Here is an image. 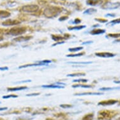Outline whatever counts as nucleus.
<instances>
[{
    "label": "nucleus",
    "instance_id": "obj_5",
    "mask_svg": "<svg viewBox=\"0 0 120 120\" xmlns=\"http://www.w3.org/2000/svg\"><path fill=\"white\" fill-rule=\"evenodd\" d=\"M39 7L35 4H31V5H26L22 7V10L23 11L28 12V13H34L38 11Z\"/></svg>",
    "mask_w": 120,
    "mask_h": 120
},
{
    "label": "nucleus",
    "instance_id": "obj_35",
    "mask_svg": "<svg viewBox=\"0 0 120 120\" xmlns=\"http://www.w3.org/2000/svg\"><path fill=\"white\" fill-rule=\"evenodd\" d=\"M65 43V41H59V42H57V43H55L54 44H53V46H56L57 45H60V44H62V43Z\"/></svg>",
    "mask_w": 120,
    "mask_h": 120
},
{
    "label": "nucleus",
    "instance_id": "obj_4",
    "mask_svg": "<svg viewBox=\"0 0 120 120\" xmlns=\"http://www.w3.org/2000/svg\"><path fill=\"white\" fill-rule=\"evenodd\" d=\"M120 6V2H107L106 3L102 6V8L103 9H106V10H114L116 8H119Z\"/></svg>",
    "mask_w": 120,
    "mask_h": 120
},
{
    "label": "nucleus",
    "instance_id": "obj_34",
    "mask_svg": "<svg viewBox=\"0 0 120 120\" xmlns=\"http://www.w3.org/2000/svg\"><path fill=\"white\" fill-rule=\"evenodd\" d=\"M93 41H84L82 43V45H88V44H91V43H93Z\"/></svg>",
    "mask_w": 120,
    "mask_h": 120
},
{
    "label": "nucleus",
    "instance_id": "obj_28",
    "mask_svg": "<svg viewBox=\"0 0 120 120\" xmlns=\"http://www.w3.org/2000/svg\"><path fill=\"white\" fill-rule=\"evenodd\" d=\"M120 23V18H118V19H116V20H114L110 22L109 23V24H111L112 25H116V24Z\"/></svg>",
    "mask_w": 120,
    "mask_h": 120
},
{
    "label": "nucleus",
    "instance_id": "obj_17",
    "mask_svg": "<svg viewBox=\"0 0 120 120\" xmlns=\"http://www.w3.org/2000/svg\"><path fill=\"white\" fill-rule=\"evenodd\" d=\"M52 38L54 41H61L65 39V37H63L60 35H53L52 36Z\"/></svg>",
    "mask_w": 120,
    "mask_h": 120
},
{
    "label": "nucleus",
    "instance_id": "obj_2",
    "mask_svg": "<svg viewBox=\"0 0 120 120\" xmlns=\"http://www.w3.org/2000/svg\"><path fill=\"white\" fill-rule=\"evenodd\" d=\"M60 11L61 10L60 8L51 6V7L47 8L45 10L44 13H45V15L48 18H52V17L57 16Z\"/></svg>",
    "mask_w": 120,
    "mask_h": 120
},
{
    "label": "nucleus",
    "instance_id": "obj_45",
    "mask_svg": "<svg viewBox=\"0 0 120 120\" xmlns=\"http://www.w3.org/2000/svg\"><path fill=\"white\" fill-rule=\"evenodd\" d=\"M0 120H4V119H3V118H0Z\"/></svg>",
    "mask_w": 120,
    "mask_h": 120
},
{
    "label": "nucleus",
    "instance_id": "obj_41",
    "mask_svg": "<svg viewBox=\"0 0 120 120\" xmlns=\"http://www.w3.org/2000/svg\"><path fill=\"white\" fill-rule=\"evenodd\" d=\"M8 109V108L7 107H4V108H0V111H4Z\"/></svg>",
    "mask_w": 120,
    "mask_h": 120
},
{
    "label": "nucleus",
    "instance_id": "obj_20",
    "mask_svg": "<svg viewBox=\"0 0 120 120\" xmlns=\"http://www.w3.org/2000/svg\"><path fill=\"white\" fill-rule=\"evenodd\" d=\"M86 26H72V27H69L68 29L69 30H80L83 28H84Z\"/></svg>",
    "mask_w": 120,
    "mask_h": 120
},
{
    "label": "nucleus",
    "instance_id": "obj_47",
    "mask_svg": "<svg viewBox=\"0 0 120 120\" xmlns=\"http://www.w3.org/2000/svg\"><path fill=\"white\" fill-rule=\"evenodd\" d=\"M0 103H1V102H0Z\"/></svg>",
    "mask_w": 120,
    "mask_h": 120
},
{
    "label": "nucleus",
    "instance_id": "obj_18",
    "mask_svg": "<svg viewBox=\"0 0 120 120\" xmlns=\"http://www.w3.org/2000/svg\"><path fill=\"white\" fill-rule=\"evenodd\" d=\"M97 10L94 9V8H89V9H87L86 11L83 12L84 14H87V15H93V14L96 13Z\"/></svg>",
    "mask_w": 120,
    "mask_h": 120
},
{
    "label": "nucleus",
    "instance_id": "obj_23",
    "mask_svg": "<svg viewBox=\"0 0 120 120\" xmlns=\"http://www.w3.org/2000/svg\"><path fill=\"white\" fill-rule=\"evenodd\" d=\"M84 73H76V74H71L67 75V77H79V76H84Z\"/></svg>",
    "mask_w": 120,
    "mask_h": 120
},
{
    "label": "nucleus",
    "instance_id": "obj_13",
    "mask_svg": "<svg viewBox=\"0 0 120 120\" xmlns=\"http://www.w3.org/2000/svg\"><path fill=\"white\" fill-rule=\"evenodd\" d=\"M41 65H46L43 64L41 63L40 62H38V64H27V65H24L22 66H20L18 67L19 69H23V68H27L29 67H34V66H41Z\"/></svg>",
    "mask_w": 120,
    "mask_h": 120
},
{
    "label": "nucleus",
    "instance_id": "obj_44",
    "mask_svg": "<svg viewBox=\"0 0 120 120\" xmlns=\"http://www.w3.org/2000/svg\"><path fill=\"white\" fill-rule=\"evenodd\" d=\"M46 120H53L52 119H50V118H48V119H47Z\"/></svg>",
    "mask_w": 120,
    "mask_h": 120
},
{
    "label": "nucleus",
    "instance_id": "obj_46",
    "mask_svg": "<svg viewBox=\"0 0 120 120\" xmlns=\"http://www.w3.org/2000/svg\"><path fill=\"white\" fill-rule=\"evenodd\" d=\"M120 120V118H118V119H117V120Z\"/></svg>",
    "mask_w": 120,
    "mask_h": 120
},
{
    "label": "nucleus",
    "instance_id": "obj_15",
    "mask_svg": "<svg viewBox=\"0 0 120 120\" xmlns=\"http://www.w3.org/2000/svg\"><path fill=\"white\" fill-rule=\"evenodd\" d=\"M10 13L6 11H3L0 10V18H8L10 16Z\"/></svg>",
    "mask_w": 120,
    "mask_h": 120
},
{
    "label": "nucleus",
    "instance_id": "obj_25",
    "mask_svg": "<svg viewBox=\"0 0 120 120\" xmlns=\"http://www.w3.org/2000/svg\"><path fill=\"white\" fill-rule=\"evenodd\" d=\"M120 87H102L99 89L100 91H109V90H113V89H120Z\"/></svg>",
    "mask_w": 120,
    "mask_h": 120
},
{
    "label": "nucleus",
    "instance_id": "obj_43",
    "mask_svg": "<svg viewBox=\"0 0 120 120\" xmlns=\"http://www.w3.org/2000/svg\"><path fill=\"white\" fill-rule=\"evenodd\" d=\"M114 43H115V42H120V40H115V41H114Z\"/></svg>",
    "mask_w": 120,
    "mask_h": 120
},
{
    "label": "nucleus",
    "instance_id": "obj_31",
    "mask_svg": "<svg viewBox=\"0 0 120 120\" xmlns=\"http://www.w3.org/2000/svg\"><path fill=\"white\" fill-rule=\"evenodd\" d=\"M60 106L62 108H72V106L70 105V104H61V105H60Z\"/></svg>",
    "mask_w": 120,
    "mask_h": 120
},
{
    "label": "nucleus",
    "instance_id": "obj_22",
    "mask_svg": "<svg viewBox=\"0 0 120 120\" xmlns=\"http://www.w3.org/2000/svg\"><path fill=\"white\" fill-rule=\"evenodd\" d=\"M93 62H69L68 64H93Z\"/></svg>",
    "mask_w": 120,
    "mask_h": 120
},
{
    "label": "nucleus",
    "instance_id": "obj_1",
    "mask_svg": "<svg viewBox=\"0 0 120 120\" xmlns=\"http://www.w3.org/2000/svg\"><path fill=\"white\" fill-rule=\"evenodd\" d=\"M118 114V112L116 111L104 110L98 112V118L99 120H110L116 116Z\"/></svg>",
    "mask_w": 120,
    "mask_h": 120
},
{
    "label": "nucleus",
    "instance_id": "obj_29",
    "mask_svg": "<svg viewBox=\"0 0 120 120\" xmlns=\"http://www.w3.org/2000/svg\"><path fill=\"white\" fill-rule=\"evenodd\" d=\"M108 37L111 38H119L120 37V34H108Z\"/></svg>",
    "mask_w": 120,
    "mask_h": 120
},
{
    "label": "nucleus",
    "instance_id": "obj_33",
    "mask_svg": "<svg viewBox=\"0 0 120 120\" xmlns=\"http://www.w3.org/2000/svg\"><path fill=\"white\" fill-rule=\"evenodd\" d=\"M40 93H33V94H29L26 95V96H38Z\"/></svg>",
    "mask_w": 120,
    "mask_h": 120
},
{
    "label": "nucleus",
    "instance_id": "obj_19",
    "mask_svg": "<svg viewBox=\"0 0 120 120\" xmlns=\"http://www.w3.org/2000/svg\"><path fill=\"white\" fill-rule=\"evenodd\" d=\"M94 118V114L93 113H89L85 115L82 118V120H93Z\"/></svg>",
    "mask_w": 120,
    "mask_h": 120
},
{
    "label": "nucleus",
    "instance_id": "obj_8",
    "mask_svg": "<svg viewBox=\"0 0 120 120\" xmlns=\"http://www.w3.org/2000/svg\"><path fill=\"white\" fill-rule=\"evenodd\" d=\"M118 101L114 99H110V100L103 101H101L98 103V105H102V106H109V105H113V104L117 103Z\"/></svg>",
    "mask_w": 120,
    "mask_h": 120
},
{
    "label": "nucleus",
    "instance_id": "obj_10",
    "mask_svg": "<svg viewBox=\"0 0 120 120\" xmlns=\"http://www.w3.org/2000/svg\"><path fill=\"white\" fill-rule=\"evenodd\" d=\"M106 32L105 30H102V29H94L93 30L90 34L93 35H100V34H103Z\"/></svg>",
    "mask_w": 120,
    "mask_h": 120
},
{
    "label": "nucleus",
    "instance_id": "obj_24",
    "mask_svg": "<svg viewBox=\"0 0 120 120\" xmlns=\"http://www.w3.org/2000/svg\"><path fill=\"white\" fill-rule=\"evenodd\" d=\"M83 49L82 47H75V48H70L69 49V52H78L79 50Z\"/></svg>",
    "mask_w": 120,
    "mask_h": 120
},
{
    "label": "nucleus",
    "instance_id": "obj_36",
    "mask_svg": "<svg viewBox=\"0 0 120 120\" xmlns=\"http://www.w3.org/2000/svg\"><path fill=\"white\" fill-rule=\"evenodd\" d=\"M81 22V20H79V19H75L74 20V22H73V23H75V24H79Z\"/></svg>",
    "mask_w": 120,
    "mask_h": 120
},
{
    "label": "nucleus",
    "instance_id": "obj_6",
    "mask_svg": "<svg viewBox=\"0 0 120 120\" xmlns=\"http://www.w3.org/2000/svg\"><path fill=\"white\" fill-rule=\"evenodd\" d=\"M95 55L99 57H103V58H110L115 56V54L109 52H98L95 53Z\"/></svg>",
    "mask_w": 120,
    "mask_h": 120
},
{
    "label": "nucleus",
    "instance_id": "obj_30",
    "mask_svg": "<svg viewBox=\"0 0 120 120\" xmlns=\"http://www.w3.org/2000/svg\"><path fill=\"white\" fill-rule=\"evenodd\" d=\"M73 82H87V79H75V80H73Z\"/></svg>",
    "mask_w": 120,
    "mask_h": 120
},
{
    "label": "nucleus",
    "instance_id": "obj_16",
    "mask_svg": "<svg viewBox=\"0 0 120 120\" xmlns=\"http://www.w3.org/2000/svg\"><path fill=\"white\" fill-rule=\"evenodd\" d=\"M102 93H82L75 94V96H86V95H102Z\"/></svg>",
    "mask_w": 120,
    "mask_h": 120
},
{
    "label": "nucleus",
    "instance_id": "obj_7",
    "mask_svg": "<svg viewBox=\"0 0 120 120\" xmlns=\"http://www.w3.org/2000/svg\"><path fill=\"white\" fill-rule=\"evenodd\" d=\"M19 23H20V22H19L18 20H7L4 21V22H3L2 25L3 26H13L16 25H18Z\"/></svg>",
    "mask_w": 120,
    "mask_h": 120
},
{
    "label": "nucleus",
    "instance_id": "obj_21",
    "mask_svg": "<svg viewBox=\"0 0 120 120\" xmlns=\"http://www.w3.org/2000/svg\"><path fill=\"white\" fill-rule=\"evenodd\" d=\"M72 87L77 88V87H83V88H91L92 87L91 85H84V84H76L73 85Z\"/></svg>",
    "mask_w": 120,
    "mask_h": 120
},
{
    "label": "nucleus",
    "instance_id": "obj_37",
    "mask_svg": "<svg viewBox=\"0 0 120 120\" xmlns=\"http://www.w3.org/2000/svg\"><path fill=\"white\" fill-rule=\"evenodd\" d=\"M8 67H0V71H8Z\"/></svg>",
    "mask_w": 120,
    "mask_h": 120
},
{
    "label": "nucleus",
    "instance_id": "obj_39",
    "mask_svg": "<svg viewBox=\"0 0 120 120\" xmlns=\"http://www.w3.org/2000/svg\"><path fill=\"white\" fill-rule=\"evenodd\" d=\"M68 18L67 16H63V17H61V18H60V21H63V20H65V19H67Z\"/></svg>",
    "mask_w": 120,
    "mask_h": 120
},
{
    "label": "nucleus",
    "instance_id": "obj_3",
    "mask_svg": "<svg viewBox=\"0 0 120 120\" xmlns=\"http://www.w3.org/2000/svg\"><path fill=\"white\" fill-rule=\"evenodd\" d=\"M26 32V28L24 27L14 28L10 30L8 34L12 36H18L23 34Z\"/></svg>",
    "mask_w": 120,
    "mask_h": 120
},
{
    "label": "nucleus",
    "instance_id": "obj_32",
    "mask_svg": "<svg viewBox=\"0 0 120 120\" xmlns=\"http://www.w3.org/2000/svg\"><path fill=\"white\" fill-rule=\"evenodd\" d=\"M95 20H96V21L100 22V23H106V22H108L107 20H104V19H98V18L95 19Z\"/></svg>",
    "mask_w": 120,
    "mask_h": 120
},
{
    "label": "nucleus",
    "instance_id": "obj_9",
    "mask_svg": "<svg viewBox=\"0 0 120 120\" xmlns=\"http://www.w3.org/2000/svg\"><path fill=\"white\" fill-rule=\"evenodd\" d=\"M87 5H91V6H96L102 3L101 0H87L86 1Z\"/></svg>",
    "mask_w": 120,
    "mask_h": 120
},
{
    "label": "nucleus",
    "instance_id": "obj_12",
    "mask_svg": "<svg viewBox=\"0 0 120 120\" xmlns=\"http://www.w3.org/2000/svg\"><path fill=\"white\" fill-rule=\"evenodd\" d=\"M27 87L25 86H21V87H8L7 88L8 91H22L24 89H26Z\"/></svg>",
    "mask_w": 120,
    "mask_h": 120
},
{
    "label": "nucleus",
    "instance_id": "obj_42",
    "mask_svg": "<svg viewBox=\"0 0 120 120\" xmlns=\"http://www.w3.org/2000/svg\"><path fill=\"white\" fill-rule=\"evenodd\" d=\"M3 40V37L1 35H0V41H2Z\"/></svg>",
    "mask_w": 120,
    "mask_h": 120
},
{
    "label": "nucleus",
    "instance_id": "obj_27",
    "mask_svg": "<svg viewBox=\"0 0 120 120\" xmlns=\"http://www.w3.org/2000/svg\"><path fill=\"white\" fill-rule=\"evenodd\" d=\"M15 98H18V96H17V95H15V94H10V95H6V96H3V99Z\"/></svg>",
    "mask_w": 120,
    "mask_h": 120
},
{
    "label": "nucleus",
    "instance_id": "obj_14",
    "mask_svg": "<svg viewBox=\"0 0 120 120\" xmlns=\"http://www.w3.org/2000/svg\"><path fill=\"white\" fill-rule=\"evenodd\" d=\"M32 37L30 36H26V37H17L16 38H15L14 40L16 41H28L32 38Z\"/></svg>",
    "mask_w": 120,
    "mask_h": 120
},
{
    "label": "nucleus",
    "instance_id": "obj_38",
    "mask_svg": "<svg viewBox=\"0 0 120 120\" xmlns=\"http://www.w3.org/2000/svg\"><path fill=\"white\" fill-rule=\"evenodd\" d=\"M31 82V80H26V81H19L16 83H23V82Z\"/></svg>",
    "mask_w": 120,
    "mask_h": 120
},
{
    "label": "nucleus",
    "instance_id": "obj_11",
    "mask_svg": "<svg viewBox=\"0 0 120 120\" xmlns=\"http://www.w3.org/2000/svg\"><path fill=\"white\" fill-rule=\"evenodd\" d=\"M42 87L44 88H52V89H64V86H62L58 84H50V85H46V86H42Z\"/></svg>",
    "mask_w": 120,
    "mask_h": 120
},
{
    "label": "nucleus",
    "instance_id": "obj_26",
    "mask_svg": "<svg viewBox=\"0 0 120 120\" xmlns=\"http://www.w3.org/2000/svg\"><path fill=\"white\" fill-rule=\"evenodd\" d=\"M84 54V53H76V54H69L67 55V57H80L82 56Z\"/></svg>",
    "mask_w": 120,
    "mask_h": 120
},
{
    "label": "nucleus",
    "instance_id": "obj_40",
    "mask_svg": "<svg viewBox=\"0 0 120 120\" xmlns=\"http://www.w3.org/2000/svg\"><path fill=\"white\" fill-rule=\"evenodd\" d=\"M106 16H110V17H114L115 16V15H114V14H107L106 15Z\"/></svg>",
    "mask_w": 120,
    "mask_h": 120
}]
</instances>
